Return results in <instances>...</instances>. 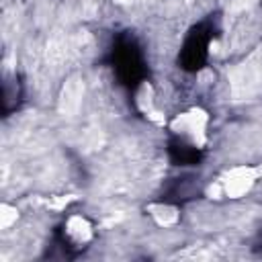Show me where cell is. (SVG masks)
Segmentation results:
<instances>
[{"label":"cell","mask_w":262,"mask_h":262,"mask_svg":"<svg viewBox=\"0 0 262 262\" xmlns=\"http://www.w3.org/2000/svg\"><path fill=\"white\" fill-rule=\"evenodd\" d=\"M94 237V223L84 213H72L63 221V239L72 246H86Z\"/></svg>","instance_id":"1"},{"label":"cell","mask_w":262,"mask_h":262,"mask_svg":"<svg viewBox=\"0 0 262 262\" xmlns=\"http://www.w3.org/2000/svg\"><path fill=\"white\" fill-rule=\"evenodd\" d=\"M145 213L160 229H176L182 221V209L170 201H149L145 205Z\"/></svg>","instance_id":"2"},{"label":"cell","mask_w":262,"mask_h":262,"mask_svg":"<svg viewBox=\"0 0 262 262\" xmlns=\"http://www.w3.org/2000/svg\"><path fill=\"white\" fill-rule=\"evenodd\" d=\"M20 219V211L14 203H8L4 201L2 207H0V227L4 233H8L12 227H16V221Z\"/></svg>","instance_id":"3"}]
</instances>
